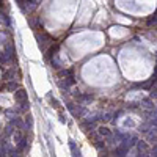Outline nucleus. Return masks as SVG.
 <instances>
[{
  "instance_id": "nucleus-1",
  "label": "nucleus",
  "mask_w": 157,
  "mask_h": 157,
  "mask_svg": "<svg viewBox=\"0 0 157 157\" xmlns=\"http://www.w3.org/2000/svg\"><path fill=\"white\" fill-rule=\"evenodd\" d=\"M14 98H16V102H19V104L24 105L27 102V93L24 91V90H18L16 94H14Z\"/></svg>"
},
{
  "instance_id": "nucleus-2",
  "label": "nucleus",
  "mask_w": 157,
  "mask_h": 157,
  "mask_svg": "<svg viewBox=\"0 0 157 157\" xmlns=\"http://www.w3.org/2000/svg\"><path fill=\"white\" fill-rule=\"evenodd\" d=\"M13 138H14V143H19V142H21V138H22V132L21 131H16V133H14Z\"/></svg>"
}]
</instances>
